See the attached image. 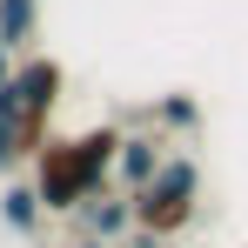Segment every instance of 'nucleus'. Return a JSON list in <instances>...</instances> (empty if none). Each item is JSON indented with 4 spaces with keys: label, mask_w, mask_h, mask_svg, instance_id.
I'll return each instance as SVG.
<instances>
[{
    "label": "nucleus",
    "mask_w": 248,
    "mask_h": 248,
    "mask_svg": "<svg viewBox=\"0 0 248 248\" xmlns=\"http://www.w3.org/2000/svg\"><path fill=\"white\" fill-rule=\"evenodd\" d=\"M121 161V127H87V134H47L34 148V188H41L47 215H81L94 195H108Z\"/></svg>",
    "instance_id": "f257e3e1"
},
{
    "label": "nucleus",
    "mask_w": 248,
    "mask_h": 248,
    "mask_svg": "<svg viewBox=\"0 0 248 248\" xmlns=\"http://www.w3.org/2000/svg\"><path fill=\"white\" fill-rule=\"evenodd\" d=\"M195 202H202V161L195 155H168V168L134 195V228L155 235V242H174L195 221Z\"/></svg>",
    "instance_id": "f03ea898"
},
{
    "label": "nucleus",
    "mask_w": 248,
    "mask_h": 248,
    "mask_svg": "<svg viewBox=\"0 0 248 248\" xmlns=\"http://www.w3.org/2000/svg\"><path fill=\"white\" fill-rule=\"evenodd\" d=\"M61 61L54 54H27L20 67H14V101H20V155H34L47 141V121H54V108H61Z\"/></svg>",
    "instance_id": "7ed1b4c3"
},
{
    "label": "nucleus",
    "mask_w": 248,
    "mask_h": 248,
    "mask_svg": "<svg viewBox=\"0 0 248 248\" xmlns=\"http://www.w3.org/2000/svg\"><path fill=\"white\" fill-rule=\"evenodd\" d=\"M168 155H174V141L168 134H155V127H134V134H121V161H114V174H121L127 195H141L155 174L168 168Z\"/></svg>",
    "instance_id": "20e7f679"
},
{
    "label": "nucleus",
    "mask_w": 248,
    "mask_h": 248,
    "mask_svg": "<svg viewBox=\"0 0 248 248\" xmlns=\"http://www.w3.org/2000/svg\"><path fill=\"white\" fill-rule=\"evenodd\" d=\"M74 221H81V235H94V242H127V228H134V195H127V188H108V195H94Z\"/></svg>",
    "instance_id": "39448f33"
},
{
    "label": "nucleus",
    "mask_w": 248,
    "mask_h": 248,
    "mask_svg": "<svg viewBox=\"0 0 248 248\" xmlns=\"http://www.w3.org/2000/svg\"><path fill=\"white\" fill-rule=\"evenodd\" d=\"M134 127H155L168 141H174V134H195V127H202V101H195V94H161L155 108L134 114Z\"/></svg>",
    "instance_id": "423d86ee"
},
{
    "label": "nucleus",
    "mask_w": 248,
    "mask_h": 248,
    "mask_svg": "<svg viewBox=\"0 0 248 248\" xmlns=\"http://www.w3.org/2000/svg\"><path fill=\"white\" fill-rule=\"evenodd\" d=\"M41 215H47V202H41V188H34V181H7V195H0V221H7L14 235H34V228H41Z\"/></svg>",
    "instance_id": "0eeeda50"
},
{
    "label": "nucleus",
    "mask_w": 248,
    "mask_h": 248,
    "mask_svg": "<svg viewBox=\"0 0 248 248\" xmlns=\"http://www.w3.org/2000/svg\"><path fill=\"white\" fill-rule=\"evenodd\" d=\"M41 27V0H0V41L7 47H27Z\"/></svg>",
    "instance_id": "6e6552de"
},
{
    "label": "nucleus",
    "mask_w": 248,
    "mask_h": 248,
    "mask_svg": "<svg viewBox=\"0 0 248 248\" xmlns=\"http://www.w3.org/2000/svg\"><path fill=\"white\" fill-rule=\"evenodd\" d=\"M7 81H14V47L0 41V87H7Z\"/></svg>",
    "instance_id": "1a4fd4ad"
},
{
    "label": "nucleus",
    "mask_w": 248,
    "mask_h": 248,
    "mask_svg": "<svg viewBox=\"0 0 248 248\" xmlns=\"http://www.w3.org/2000/svg\"><path fill=\"white\" fill-rule=\"evenodd\" d=\"M67 248H108V242H94V235H81V242H67Z\"/></svg>",
    "instance_id": "9d476101"
}]
</instances>
